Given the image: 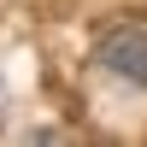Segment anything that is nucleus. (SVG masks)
I'll return each instance as SVG.
<instances>
[{
    "instance_id": "f257e3e1",
    "label": "nucleus",
    "mask_w": 147,
    "mask_h": 147,
    "mask_svg": "<svg viewBox=\"0 0 147 147\" xmlns=\"http://www.w3.org/2000/svg\"><path fill=\"white\" fill-rule=\"evenodd\" d=\"M100 65L129 88H147V24H118L100 41Z\"/></svg>"
}]
</instances>
